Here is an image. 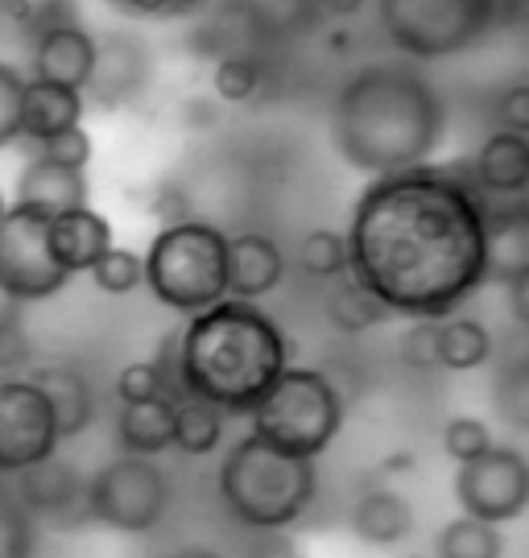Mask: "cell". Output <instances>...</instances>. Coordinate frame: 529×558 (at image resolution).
I'll list each match as a JSON object with an SVG mask.
<instances>
[{
	"instance_id": "obj_1",
	"label": "cell",
	"mask_w": 529,
	"mask_h": 558,
	"mask_svg": "<svg viewBox=\"0 0 529 558\" xmlns=\"http://www.w3.org/2000/svg\"><path fill=\"white\" fill-rule=\"evenodd\" d=\"M348 274L389 315L447 319L489 281L484 195L455 166L373 179L348 223Z\"/></svg>"
},
{
	"instance_id": "obj_2",
	"label": "cell",
	"mask_w": 529,
	"mask_h": 558,
	"mask_svg": "<svg viewBox=\"0 0 529 558\" xmlns=\"http://www.w3.org/2000/svg\"><path fill=\"white\" fill-rule=\"evenodd\" d=\"M443 96L410 62H373L339 87L332 137L339 158L364 174H397L426 166L443 141Z\"/></svg>"
},
{
	"instance_id": "obj_3",
	"label": "cell",
	"mask_w": 529,
	"mask_h": 558,
	"mask_svg": "<svg viewBox=\"0 0 529 558\" xmlns=\"http://www.w3.org/2000/svg\"><path fill=\"white\" fill-rule=\"evenodd\" d=\"M286 368V336L256 302L224 299L178 331L182 393L212 401L224 414H253Z\"/></svg>"
},
{
	"instance_id": "obj_4",
	"label": "cell",
	"mask_w": 529,
	"mask_h": 558,
	"mask_svg": "<svg viewBox=\"0 0 529 558\" xmlns=\"http://www.w3.org/2000/svg\"><path fill=\"white\" fill-rule=\"evenodd\" d=\"M314 488V459L277 451L256 435L232 442L219 463V500L244 530H290L306 518Z\"/></svg>"
},
{
	"instance_id": "obj_5",
	"label": "cell",
	"mask_w": 529,
	"mask_h": 558,
	"mask_svg": "<svg viewBox=\"0 0 529 558\" xmlns=\"http://www.w3.org/2000/svg\"><path fill=\"white\" fill-rule=\"evenodd\" d=\"M141 265L149 294L178 315H199L228 299V232L216 223L195 216L166 223L149 240Z\"/></svg>"
},
{
	"instance_id": "obj_6",
	"label": "cell",
	"mask_w": 529,
	"mask_h": 558,
	"mask_svg": "<svg viewBox=\"0 0 529 558\" xmlns=\"http://www.w3.org/2000/svg\"><path fill=\"white\" fill-rule=\"evenodd\" d=\"M249 418L256 439L274 442L277 451L314 459L332 447L344 426V393L323 368H286Z\"/></svg>"
},
{
	"instance_id": "obj_7",
	"label": "cell",
	"mask_w": 529,
	"mask_h": 558,
	"mask_svg": "<svg viewBox=\"0 0 529 558\" xmlns=\"http://www.w3.org/2000/svg\"><path fill=\"white\" fill-rule=\"evenodd\" d=\"M389 41L418 62L471 50L501 21V0H376Z\"/></svg>"
},
{
	"instance_id": "obj_8",
	"label": "cell",
	"mask_w": 529,
	"mask_h": 558,
	"mask_svg": "<svg viewBox=\"0 0 529 558\" xmlns=\"http://www.w3.org/2000/svg\"><path fill=\"white\" fill-rule=\"evenodd\" d=\"M87 518L117 534H149L170 509V476L145 456H117L83 488Z\"/></svg>"
},
{
	"instance_id": "obj_9",
	"label": "cell",
	"mask_w": 529,
	"mask_h": 558,
	"mask_svg": "<svg viewBox=\"0 0 529 558\" xmlns=\"http://www.w3.org/2000/svg\"><path fill=\"white\" fill-rule=\"evenodd\" d=\"M46 228L50 220L25 207H4L0 216V299L29 306V302H46L67 290V274H62L50 244H46Z\"/></svg>"
},
{
	"instance_id": "obj_10",
	"label": "cell",
	"mask_w": 529,
	"mask_h": 558,
	"mask_svg": "<svg viewBox=\"0 0 529 558\" xmlns=\"http://www.w3.org/2000/svg\"><path fill=\"white\" fill-rule=\"evenodd\" d=\"M59 418L29 377H0V480L59 456Z\"/></svg>"
},
{
	"instance_id": "obj_11",
	"label": "cell",
	"mask_w": 529,
	"mask_h": 558,
	"mask_svg": "<svg viewBox=\"0 0 529 558\" xmlns=\"http://www.w3.org/2000/svg\"><path fill=\"white\" fill-rule=\"evenodd\" d=\"M455 500L468 518L505 525L529 509V459L517 447L492 442L484 456L459 463L455 472Z\"/></svg>"
},
{
	"instance_id": "obj_12",
	"label": "cell",
	"mask_w": 529,
	"mask_h": 558,
	"mask_svg": "<svg viewBox=\"0 0 529 558\" xmlns=\"http://www.w3.org/2000/svg\"><path fill=\"white\" fill-rule=\"evenodd\" d=\"M277 38V17L269 0H212L195 13L191 50L199 59H261Z\"/></svg>"
},
{
	"instance_id": "obj_13",
	"label": "cell",
	"mask_w": 529,
	"mask_h": 558,
	"mask_svg": "<svg viewBox=\"0 0 529 558\" xmlns=\"http://www.w3.org/2000/svg\"><path fill=\"white\" fill-rule=\"evenodd\" d=\"M154 80V50L145 38L129 34V29H112L96 38V66L92 80L83 87V100L112 112V108H129L141 100V92Z\"/></svg>"
},
{
	"instance_id": "obj_14",
	"label": "cell",
	"mask_w": 529,
	"mask_h": 558,
	"mask_svg": "<svg viewBox=\"0 0 529 558\" xmlns=\"http://www.w3.org/2000/svg\"><path fill=\"white\" fill-rule=\"evenodd\" d=\"M96 66V34L79 21H59L29 38V80L62 83L83 92Z\"/></svg>"
},
{
	"instance_id": "obj_15",
	"label": "cell",
	"mask_w": 529,
	"mask_h": 558,
	"mask_svg": "<svg viewBox=\"0 0 529 558\" xmlns=\"http://www.w3.org/2000/svg\"><path fill=\"white\" fill-rule=\"evenodd\" d=\"M87 480L79 476L71 463H62L59 456L41 459L34 468H25L13 476V497L21 500V509L34 518H50L55 525H67V518L83 513L87 518V500H83Z\"/></svg>"
},
{
	"instance_id": "obj_16",
	"label": "cell",
	"mask_w": 529,
	"mask_h": 558,
	"mask_svg": "<svg viewBox=\"0 0 529 558\" xmlns=\"http://www.w3.org/2000/svg\"><path fill=\"white\" fill-rule=\"evenodd\" d=\"M92 199V186H87V170H67V166H55L41 154L21 166L17 186H13V207H25V211H38L46 220H55L62 211H75V207H87Z\"/></svg>"
},
{
	"instance_id": "obj_17",
	"label": "cell",
	"mask_w": 529,
	"mask_h": 558,
	"mask_svg": "<svg viewBox=\"0 0 529 558\" xmlns=\"http://www.w3.org/2000/svg\"><path fill=\"white\" fill-rule=\"evenodd\" d=\"M46 244H50L55 265H59L67 278H75V274H87L112 248V223L87 203V207L55 216L50 228H46Z\"/></svg>"
},
{
	"instance_id": "obj_18",
	"label": "cell",
	"mask_w": 529,
	"mask_h": 558,
	"mask_svg": "<svg viewBox=\"0 0 529 558\" xmlns=\"http://www.w3.org/2000/svg\"><path fill=\"white\" fill-rule=\"evenodd\" d=\"M281 278H286V257L274 236H265V232L228 236V299H265L281 286Z\"/></svg>"
},
{
	"instance_id": "obj_19",
	"label": "cell",
	"mask_w": 529,
	"mask_h": 558,
	"mask_svg": "<svg viewBox=\"0 0 529 558\" xmlns=\"http://www.w3.org/2000/svg\"><path fill=\"white\" fill-rule=\"evenodd\" d=\"M87 100L75 87L46 80H25V96H21V141L41 145V141L59 137L67 129L83 124Z\"/></svg>"
},
{
	"instance_id": "obj_20",
	"label": "cell",
	"mask_w": 529,
	"mask_h": 558,
	"mask_svg": "<svg viewBox=\"0 0 529 558\" xmlns=\"http://www.w3.org/2000/svg\"><path fill=\"white\" fill-rule=\"evenodd\" d=\"M529 179V137L496 129L471 158V182L489 199H517Z\"/></svg>"
},
{
	"instance_id": "obj_21",
	"label": "cell",
	"mask_w": 529,
	"mask_h": 558,
	"mask_svg": "<svg viewBox=\"0 0 529 558\" xmlns=\"http://www.w3.org/2000/svg\"><path fill=\"white\" fill-rule=\"evenodd\" d=\"M29 380L50 401L62 439H75V435H83L92 426V418H96V393H92V380L83 377L79 368H71V364H46V368H34Z\"/></svg>"
},
{
	"instance_id": "obj_22",
	"label": "cell",
	"mask_w": 529,
	"mask_h": 558,
	"mask_svg": "<svg viewBox=\"0 0 529 558\" xmlns=\"http://www.w3.org/2000/svg\"><path fill=\"white\" fill-rule=\"evenodd\" d=\"M352 534L369 546H397L413 534L410 500L393 488H364L352 505Z\"/></svg>"
},
{
	"instance_id": "obj_23",
	"label": "cell",
	"mask_w": 529,
	"mask_h": 558,
	"mask_svg": "<svg viewBox=\"0 0 529 558\" xmlns=\"http://www.w3.org/2000/svg\"><path fill=\"white\" fill-rule=\"evenodd\" d=\"M117 442L124 456H145V459H154L166 447H175V401L154 398V401H137V405H120Z\"/></svg>"
},
{
	"instance_id": "obj_24",
	"label": "cell",
	"mask_w": 529,
	"mask_h": 558,
	"mask_svg": "<svg viewBox=\"0 0 529 558\" xmlns=\"http://www.w3.org/2000/svg\"><path fill=\"white\" fill-rule=\"evenodd\" d=\"M484 216H489V281L505 286L529 260V223L513 207V199H484Z\"/></svg>"
},
{
	"instance_id": "obj_25",
	"label": "cell",
	"mask_w": 529,
	"mask_h": 558,
	"mask_svg": "<svg viewBox=\"0 0 529 558\" xmlns=\"http://www.w3.org/2000/svg\"><path fill=\"white\" fill-rule=\"evenodd\" d=\"M492 360V331L480 319L447 315L438 319V368L447 373H471Z\"/></svg>"
},
{
	"instance_id": "obj_26",
	"label": "cell",
	"mask_w": 529,
	"mask_h": 558,
	"mask_svg": "<svg viewBox=\"0 0 529 558\" xmlns=\"http://www.w3.org/2000/svg\"><path fill=\"white\" fill-rule=\"evenodd\" d=\"M492 410L517 435H529V348L513 352L492 373Z\"/></svg>"
},
{
	"instance_id": "obj_27",
	"label": "cell",
	"mask_w": 529,
	"mask_h": 558,
	"mask_svg": "<svg viewBox=\"0 0 529 558\" xmlns=\"http://www.w3.org/2000/svg\"><path fill=\"white\" fill-rule=\"evenodd\" d=\"M327 319H332V327L344 331V336H364V331L381 327V323L393 319V315L352 278V274H344V278H335V286L327 290Z\"/></svg>"
},
{
	"instance_id": "obj_28",
	"label": "cell",
	"mask_w": 529,
	"mask_h": 558,
	"mask_svg": "<svg viewBox=\"0 0 529 558\" xmlns=\"http://www.w3.org/2000/svg\"><path fill=\"white\" fill-rule=\"evenodd\" d=\"M224 410H216L203 398H178L175 401V447L182 456H212L224 442Z\"/></svg>"
},
{
	"instance_id": "obj_29",
	"label": "cell",
	"mask_w": 529,
	"mask_h": 558,
	"mask_svg": "<svg viewBox=\"0 0 529 558\" xmlns=\"http://www.w3.org/2000/svg\"><path fill=\"white\" fill-rule=\"evenodd\" d=\"M434 555L438 558H501L505 555V538H501V525L480 518H455L438 530L434 542Z\"/></svg>"
},
{
	"instance_id": "obj_30",
	"label": "cell",
	"mask_w": 529,
	"mask_h": 558,
	"mask_svg": "<svg viewBox=\"0 0 529 558\" xmlns=\"http://www.w3.org/2000/svg\"><path fill=\"white\" fill-rule=\"evenodd\" d=\"M298 265L311 274V278L335 281L348 274V236L332 232V228H314L298 244Z\"/></svg>"
},
{
	"instance_id": "obj_31",
	"label": "cell",
	"mask_w": 529,
	"mask_h": 558,
	"mask_svg": "<svg viewBox=\"0 0 529 558\" xmlns=\"http://www.w3.org/2000/svg\"><path fill=\"white\" fill-rule=\"evenodd\" d=\"M87 274H92V281H96V290L112 294V299H124V294H133L137 286H145V265H141V253L120 248V244H112V248H108V253H104Z\"/></svg>"
},
{
	"instance_id": "obj_32",
	"label": "cell",
	"mask_w": 529,
	"mask_h": 558,
	"mask_svg": "<svg viewBox=\"0 0 529 558\" xmlns=\"http://www.w3.org/2000/svg\"><path fill=\"white\" fill-rule=\"evenodd\" d=\"M265 80V62L261 59H219L212 71V87L224 104H244L261 92Z\"/></svg>"
},
{
	"instance_id": "obj_33",
	"label": "cell",
	"mask_w": 529,
	"mask_h": 558,
	"mask_svg": "<svg viewBox=\"0 0 529 558\" xmlns=\"http://www.w3.org/2000/svg\"><path fill=\"white\" fill-rule=\"evenodd\" d=\"M0 558H34V525L13 488L0 480Z\"/></svg>"
},
{
	"instance_id": "obj_34",
	"label": "cell",
	"mask_w": 529,
	"mask_h": 558,
	"mask_svg": "<svg viewBox=\"0 0 529 558\" xmlns=\"http://www.w3.org/2000/svg\"><path fill=\"white\" fill-rule=\"evenodd\" d=\"M25 71L17 62L0 59V149L21 145V96H25Z\"/></svg>"
},
{
	"instance_id": "obj_35",
	"label": "cell",
	"mask_w": 529,
	"mask_h": 558,
	"mask_svg": "<svg viewBox=\"0 0 529 558\" xmlns=\"http://www.w3.org/2000/svg\"><path fill=\"white\" fill-rule=\"evenodd\" d=\"M0 17H9L21 34L34 38V34L59 25V21H75V4L71 0H9Z\"/></svg>"
},
{
	"instance_id": "obj_36",
	"label": "cell",
	"mask_w": 529,
	"mask_h": 558,
	"mask_svg": "<svg viewBox=\"0 0 529 558\" xmlns=\"http://www.w3.org/2000/svg\"><path fill=\"white\" fill-rule=\"evenodd\" d=\"M154 398H166L161 368H157L154 360H133V364H124L117 377L120 405H137V401H154Z\"/></svg>"
},
{
	"instance_id": "obj_37",
	"label": "cell",
	"mask_w": 529,
	"mask_h": 558,
	"mask_svg": "<svg viewBox=\"0 0 529 558\" xmlns=\"http://www.w3.org/2000/svg\"><path fill=\"white\" fill-rule=\"evenodd\" d=\"M489 447H492V430L480 418L459 414V418H452L443 426V451H447L455 463H468V459L484 456Z\"/></svg>"
},
{
	"instance_id": "obj_38",
	"label": "cell",
	"mask_w": 529,
	"mask_h": 558,
	"mask_svg": "<svg viewBox=\"0 0 529 558\" xmlns=\"http://www.w3.org/2000/svg\"><path fill=\"white\" fill-rule=\"evenodd\" d=\"M34 154H41L46 161H55V166H67V170H87L92 166V154H96V145H92V133L75 124V129H67L59 137L41 141L34 145Z\"/></svg>"
},
{
	"instance_id": "obj_39",
	"label": "cell",
	"mask_w": 529,
	"mask_h": 558,
	"mask_svg": "<svg viewBox=\"0 0 529 558\" xmlns=\"http://www.w3.org/2000/svg\"><path fill=\"white\" fill-rule=\"evenodd\" d=\"M21 364H29V339L21 327V306L4 302L0 306V377H17Z\"/></svg>"
},
{
	"instance_id": "obj_40",
	"label": "cell",
	"mask_w": 529,
	"mask_h": 558,
	"mask_svg": "<svg viewBox=\"0 0 529 558\" xmlns=\"http://www.w3.org/2000/svg\"><path fill=\"white\" fill-rule=\"evenodd\" d=\"M401 364L413 373L438 368V319H413L401 336Z\"/></svg>"
},
{
	"instance_id": "obj_41",
	"label": "cell",
	"mask_w": 529,
	"mask_h": 558,
	"mask_svg": "<svg viewBox=\"0 0 529 558\" xmlns=\"http://www.w3.org/2000/svg\"><path fill=\"white\" fill-rule=\"evenodd\" d=\"M492 117H496V129L529 137V83H509L492 104Z\"/></svg>"
},
{
	"instance_id": "obj_42",
	"label": "cell",
	"mask_w": 529,
	"mask_h": 558,
	"mask_svg": "<svg viewBox=\"0 0 529 558\" xmlns=\"http://www.w3.org/2000/svg\"><path fill=\"white\" fill-rule=\"evenodd\" d=\"M104 4H112L117 13L124 17H195L199 9H207L212 0H104Z\"/></svg>"
},
{
	"instance_id": "obj_43",
	"label": "cell",
	"mask_w": 529,
	"mask_h": 558,
	"mask_svg": "<svg viewBox=\"0 0 529 558\" xmlns=\"http://www.w3.org/2000/svg\"><path fill=\"white\" fill-rule=\"evenodd\" d=\"M244 558H298V546L286 530H253L244 542Z\"/></svg>"
},
{
	"instance_id": "obj_44",
	"label": "cell",
	"mask_w": 529,
	"mask_h": 558,
	"mask_svg": "<svg viewBox=\"0 0 529 558\" xmlns=\"http://www.w3.org/2000/svg\"><path fill=\"white\" fill-rule=\"evenodd\" d=\"M149 211L161 220V228H166V223H182V220H191V199H187V191H182V186H175V182H161V186L154 191Z\"/></svg>"
},
{
	"instance_id": "obj_45",
	"label": "cell",
	"mask_w": 529,
	"mask_h": 558,
	"mask_svg": "<svg viewBox=\"0 0 529 558\" xmlns=\"http://www.w3.org/2000/svg\"><path fill=\"white\" fill-rule=\"evenodd\" d=\"M505 299H509V311H513V323L529 331V260L505 281Z\"/></svg>"
},
{
	"instance_id": "obj_46",
	"label": "cell",
	"mask_w": 529,
	"mask_h": 558,
	"mask_svg": "<svg viewBox=\"0 0 529 558\" xmlns=\"http://www.w3.org/2000/svg\"><path fill=\"white\" fill-rule=\"evenodd\" d=\"M364 4H369V0H318V9H323L327 17H356Z\"/></svg>"
},
{
	"instance_id": "obj_47",
	"label": "cell",
	"mask_w": 529,
	"mask_h": 558,
	"mask_svg": "<svg viewBox=\"0 0 529 558\" xmlns=\"http://www.w3.org/2000/svg\"><path fill=\"white\" fill-rule=\"evenodd\" d=\"M501 21H529V0H501Z\"/></svg>"
},
{
	"instance_id": "obj_48",
	"label": "cell",
	"mask_w": 529,
	"mask_h": 558,
	"mask_svg": "<svg viewBox=\"0 0 529 558\" xmlns=\"http://www.w3.org/2000/svg\"><path fill=\"white\" fill-rule=\"evenodd\" d=\"M166 558H219L212 546H178L175 555H166Z\"/></svg>"
},
{
	"instance_id": "obj_49",
	"label": "cell",
	"mask_w": 529,
	"mask_h": 558,
	"mask_svg": "<svg viewBox=\"0 0 529 558\" xmlns=\"http://www.w3.org/2000/svg\"><path fill=\"white\" fill-rule=\"evenodd\" d=\"M410 468H413V456H406V451H397L393 459L381 463V472H410Z\"/></svg>"
},
{
	"instance_id": "obj_50",
	"label": "cell",
	"mask_w": 529,
	"mask_h": 558,
	"mask_svg": "<svg viewBox=\"0 0 529 558\" xmlns=\"http://www.w3.org/2000/svg\"><path fill=\"white\" fill-rule=\"evenodd\" d=\"M513 207H517V211L526 216V223H529V179H526V186L517 191V199H513Z\"/></svg>"
},
{
	"instance_id": "obj_51",
	"label": "cell",
	"mask_w": 529,
	"mask_h": 558,
	"mask_svg": "<svg viewBox=\"0 0 529 558\" xmlns=\"http://www.w3.org/2000/svg\"><path fill=\"white\" fill-rule=\"evenodd\" d=\"M4 207H9V203H4V195H0V216H4Z\"/></svg>"
},
{
	"instance_id": "obj_52",
	"label": "cell",
	"mask_w": 529,
	"mask_h": 558,
	"mask_svg": "<svg viewBox=\"0 0 529 558\" xmlns=\"http://www.w3.org/2000/svg\"><path fill=\"white\" fill-rule=\"evenodd\" d=\"M4 4H9V0H0V13H4Z\"/></svg>"
},
{
	"instance_id": "obj_53",
	"label": "cell",
	"mask_w": 529,
	"mask_h": 558,
	"mask_svg": "<svg viewBox=\"0 0 529 558\" xmlns=\"http://www.w3.org/2000/svg\"><path fill=\"white\" fill-rule=\"evenodd\" d=\"M406 558H426V555H406Z\"/></svg>"
}]
</instances>
